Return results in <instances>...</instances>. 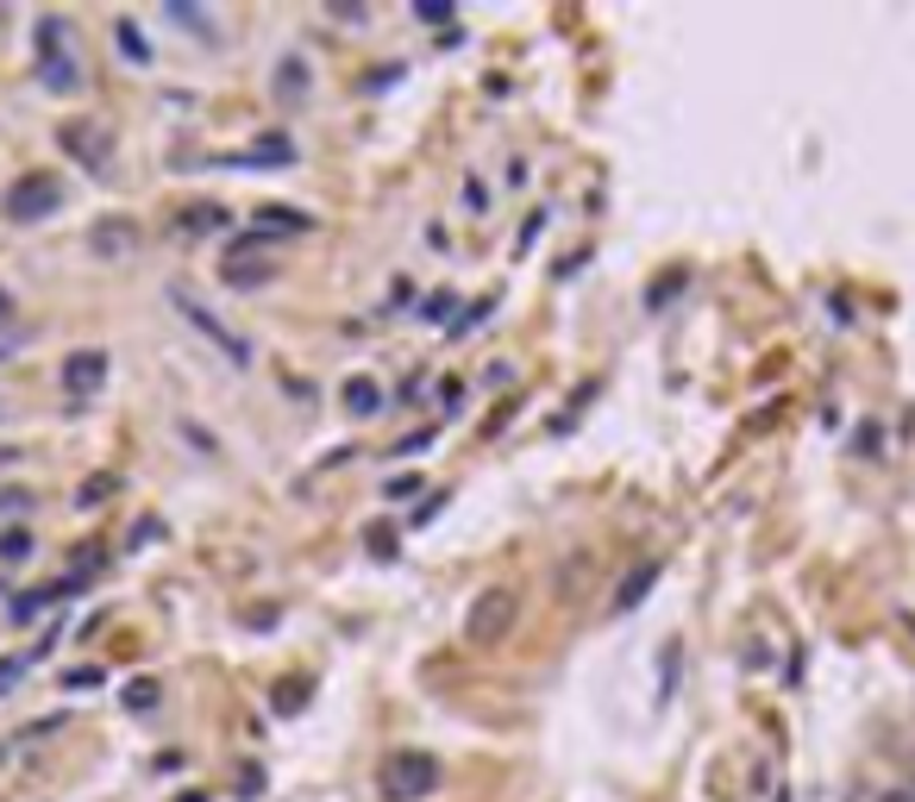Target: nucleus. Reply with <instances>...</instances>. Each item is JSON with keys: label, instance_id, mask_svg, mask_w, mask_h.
I'll return each instance as SVG.
<instances>
[{"label": "nucleus", "instance_id": "25", "mask_svg": "<svg viewBox=\"0 0 915 802\" xmlns=\"http://www.w3.org/2000/svg\"><path fill=\"white\" fill-rule=\"evenodd\" d=\"M63 683H70V690H88V683H107V671L101 665H82V671H70Z\"/></svg>", "mask_w": 915, "mask_h": 802}, {"label": "nucleus", "instance_id": "27", "mask_svg": "<svg viewBox=\"0 0 915 802\" xmlns=\"http://www.w3.org/2000/svg\"><path fill=\"white\" fill-rule=\"evenodd\" d=\"M382 496H389V501H407V496H420V476H395V483H389Z\"/></svg>", "mask_w": 915, "mask_h": 802}, {"label": "nucleus", "instance_id": "24", "mask_svg": "<svg viewBox=\"0 0 915 802\" xmlns=\"http://www.w3.org/2000/svg\"><path fill=\"white\" fill-rule=\"evenodd\" d=\"M182 439H188L195 451H207V458L220 451V446H213V433H207V426H195V421H182Z\"/></svg>", "mask_w": 915, "mask_h": 802}, {"label": "nucleus", "instance_id": "11", "mask_svg": "<svg viewBox=\"0 0 915 802\" xmlns=\"http://www.w3.org/2000/svg\"><path fill=\"white\" fill-rule=\"evenodd\" d=\"M307 88H314V70H307V57L289 50V57L277 63V100H282V107H302Z\"/></svg>", "mask_w": 915, "mask_h": 802}, {"label": "nucleus", "instance_id": "31", "mask_svg": "<svg viewBox=\"0 0 915 802\" xmlns=\"http://www.w3.org/2000/svg\"><path fill=\"white\" fill-rule=\"evenodd\" d=\"M420 20H427V25H452L457 7H420Z\"/></svg>", "mask_w": 915, "mask_h": 802}, {"label": "nucleus", "instance_id": "9", "mask_svg": "<svg viewBox=\"0 0 915 802\" xmlns=\"http://www.w3.org/2000/svg\"><path fill=\"white\" fill-rule=\"evenodd\" d=\"M252 232L270 245V239H302V232H314V220H307V214H295V207H257V214H252Z\"/></svg>", "mask_w": 915, "mask_h": 802}, {"label": "nucleus", "instance_id": "5", "mask_svg": "<svg viewBox=\"0 0 915 802\" xmlns=\"http://www.w3.org/2000/svg\"><path fill=\"white\" fill-rule=\"evenodd\" d=\"M63 207V182L57 175H20L13 189H7V220H20V226H32V220H45V214H57Z\"/></svg>", "mask_w": 915, "mask_h": 802}, {"label": "nucleus", "instance_id": "19", "mask_svg": "<svg viewBox=\"0 0 915 802\" xmlns=\"http://www.w3.org/2000/svg\"><path fill=\"white\" fill-rule=\"evenodd\" d=\"M220 226H227L220 207H188V214H182V232H220Z\"/></svg>", "mask_w": 915, "mask_h": 802}, {"label": "nucleus", "instance_id": "16", "mask_svg": "<svg viewBox=\"0 0 915 802\" xmlns=\"http://www.w3.org/2000/svg\"><path fill=\"white\" fill-rule=\"evenodd\" d=\"M45 652H51V640H45V646H32V652H13V658H0V696H7V690H13V683H20V677H26L32 665L45 658Z\"/></svg>", "mask_w": 915, "mask_h": 802}, {"label": "nucleus", "instance_id": "3", "mask_svg": "<svg viewBox=\"0 0 915 802\" xmlns=\"http://www.w3.org/2000/svg\"><path fill=\"white\" fill-rule=\"evenodd\" d=\"M432 790H439V758L432 752L407 746L382 765V802H427Z\"/></svg>", "mask_w": 915, "mask_h": 802}, {"label": "nucleus", "instance_id": "23", "mask_svg": "<svg viewBox=\"0 0 915 802\" xmlns=\"http://www.w3.org/2000/svg\"><path fill=\"white\" fill-rule=\"evenodd\" d=\"M107 489H113V476H88V483H82V508H95V501H107Z\"/></svg>", "mask_w": 915, "mask_h": 802}, {"label": "nucleus", "instance_id": "34", "mask_svg": "<svg viewBox=\"0 0 915 802\" xmlns=\"http://www.w3.org/2000/svg\"><path fill=\"white\" fill-rule=\"evenodd\" d=\"M878 802H915V790H884Z\"/></svg>", "mask_w": 915, "mask_h": 802}, {"label": "nucleus", "instance_id": "35", "mask_svg": "<svg viewBox=\"0 0 915 802\" xmlns=\"http://www.w3.org/2000/svg\"><path fill=\"white\" fill-rule=\"evenodd\" d=\"M0 314H7V295H0Z\"/></svg>", "mask_w": 915, "mask_h": 802}, {"label": "nucleus", "instance_id": "6", "mask_svg": "<svg viewBox=\"0 0 915 802\" xmlns=\"http://www.w3.org/2000/svg\"><path fill=\"white\" fill-rule=\"evenodd\" d=\"M63 150L76 157L82 170H95V175L113 170V145H107L101 125H88V120H70V125H63Z\"/></svg>", "mask_w": 915, "mask_h": 802}, {"label": "nucleus", "instance_id": "18", "mask_svg": "<svg viewBox=\"0 0 915 802\" xmlns=\"http://www.w3.org/2000/svg\"><path fill=\"white\" fill-rule=\"evenodd\" d=\"M32 546H38V539H32L26 526H7V533H0V564H26Z\"/></svg>", "mask_w": 915, "mask_h": 802}, {"label": "nucleus", "instance_id": "12", "mask_svg": "<svg viewBox=\"0 0 915 802\" xmlns=\"http://www.w3.org/2000/svg\"><path fill=\"white\" fill-rule=\"evenodd\" d=\"M239 170H289L295 163V145L282 138V132H270V138H257V150H245V157H232Z\"/></svg>", "mask_w": 915, "mask_h": 802}, {"label": "nucleus", "instance_id": "20", "mask_svg": "<svg viewBox=\"0 0 915 802\" xmlns=\"http://www.w3.org/2000/svg\"><path fill=\"white\" fill-rule=\"evenodd\" d=\"M678 658H684V652H678V640H671L664 658H659V702H671V690H678Z\"/></svg>", "mask_w": 915, "mask_h": 802}, {"label": "nucleus", "instance_id": "7", "mask_svg": "<svg viewBox=\"0 0 915 802\" xmlns=\"http://www.w3.org/2000/svg\"><path fill=\"white\" fill-rule=\"evenodd\" d=\"M101 382H107V351H70L63 357V396L70 401H88Z\"/></svg>", "mask_w": 915, "mask_h": 802}, {"label": "nucleus", "instance_id": "26", "mask_svg": "<svg viewBox=\"0 0 915 802\" xmlns=\"http://www.w3.org/2000/svg\"><path fill=\"white\" fill-rule=\"evenodd\" d=\"M427 446H432V426H420V433H407V439H402L395 451H402V458H420Z\"/></svg>", "mask_w": 915, "mask_h": 802}, {"label": "nucleus", "instance_id": "30", "mask_svg": "<svg viewBox=\"0 0 915 802\" xmlns=\"http://www.w3.org/2000/svg\"><path fill=\"white\" fill-rule=\"evenodd\" d=\"M126 708H157V690H151V683H132V690H126Z\"/></svg>", "mask_w": 915, "mask_h": 802}, {"label": "nucleus", "instance_id": "32", "mask_svg": "<svg viewBox=\"0 0 915 802\" xmlns=\"http://www.w3.org/2000/svg\"><path fill=\"white\" fill-rule=\"evenodd\" d=\"M539 226H546V214H527V226H521V245H514V251H527V245H534V239H539Z\"/></svg>", "mask_w": 915, "mask_h": 802}, {"label": "nucleus", "instance_id": "10", "mask_svg": "<svg viewBox=\"0 0 915 802\" xmlns=\"http://www.w3.org/2000/svg\"><path fill=\"white\" fill-rule=\"evenodd\" d=\"M132 239H138V226H132L126 214H107V220L88 226V245H95V257H126Z\"/></svg>", "mask_w": 915, "mask_h": 802}, {"label": "nucleus", "instance_id": "15", "mask_svg": "<svg viewBox=\"0 0 915 802\" xmlns=\"http://www.w3.org/2000/svg\"><path fill=\"white\" fill-rule=\"evenodd\" d=\"M113 38H120V57H126V63H151V45H145V32H138V20H132V13H120V20H113Z\"/></svg>", "mask_w": 915, "mask_h": 802}, {"label": "nucleus", "instance_id": "13", "mask_svg": "<svg viewBox=\"0 0 915 802\" xmlns=\"http://www.w3.org/2000/svg\"><path fill=\"white\" fill-rule=\"evenodd\" d=\"M220 276H227V289H264V282H277V264L270 257H227Z\"/></svg>", "mask_w": 915, "mask_h": 802}, {"label": "nucleus", "instance_id": "1", "mask_svg": "<svg viewBox=\"0 0 915 802\" xmlns=\"http://www.w3.org/2000/svg\"><path fill=\"white\" fill-rule=\"evenodd\" d=\"M32 45H38V82L45 95H82V57H76V32L63 13H45L32 25Z\"/></svg>", "mask_w": 915, "mask_h": 802}, {"label": "nucleus", "instance_id": "14", "mask_svg": "<svg viewBox=\"0 0 915 802\" xmlns=\"http://www.w3.org/2000/svg\"><path fill=\"white\" fill-rule=\"evenodd\" d=\"M377 408H382V389L370 376H352V382H345V414H352V421H370Z\"/></svg>", "mask_w": 915, "mask_h": 802}, {"label": "nucleus", "instance_id": "28", "mask_svg": "<svg viewBox=\"0 0 915 802\" xmlns=\"http://www.w3.org/2000/svg\"><path fill=\"white\" fill-rule=\"evenodd\" d=\"M26 508H32L26 489H0V514H26Z\"/></svg>", "mask_w": 915, "mask_h": 802}, {"label": "nucleus", "instance_id": "22", "mask_svg": "<svg viewBox=\"0 0 915 802\" xmlns=\"http://www.w3.org/2000/svg\"><path fill=\"white\" fill-rule=\"evenodd\" d=\"M432 396H439V408H446V414H457V408H464V382H457V376H446Z\"/></svg>", "mask_w": 915, "mask_h": 802}, {"label": "nucleus", "instance_id": "17", "mask_svg": "<svg viewBox=\"0 0 915 802\" xmlns=\"http://www.w3.org/2000/svg\"><path fill=\"white\" fill-rule=\"evenodd\" d=\"M163 20H170V25H188V32H202V38H220L207 7H163Z\"/></svg>", "mask_w": 915, "mask_h": 802}, {"label": "nucleus", "instance_id": "8", "mask_svg": "<svg viewBox=\"0 0 915 802\" xmlns=\"http://www.w3.org/2000/svg\"><path fill=\"white\" fill-rule=\"evenodd\" d=\"M659 571H664V558H646V564H634V571L621 576V590H614L609 615H634L639 602L652 596V583H659Z\"/></svg>", "mask_w": 915, "mask_h": 802}, {"label": "nucleus", "instance_id": "2", "mask_svg": "<svg viewBox=\"0 0 915 802\" xmlns=\"http://www.w3.org/2000/svg\"><path fill=\"white\" fill-rule=\"evenodd\" d=\"M170 301H176V314H182L188 326H195V332H202L207 345H213L220 357H227V364L252 370V357H257V351H252V339H245V332H232V326L220 320V314H213L207 301H195V295H188V289H170Z\"/></svg>", "mask_w": 915, "mask_h": 802}, {"label": "nucleus", "instance_id": "33", "mask_svg": "<svg viewBox=\"0 0 915 802\" xmlns=\"http://www.w3.org/2000/svg\"><path fill=\"white\" fill-rule=\"evenodd\" d=\"M257 790H264V771H245V777H239V797H245V802H252Z\"/></svg>", "mask_w": 915, "mask_h": 802}, {"label": "nucleus", "instance_id": "4", "mask_svg": "<svg viewBox=\"0 0 915 802\" xmlns=\"http://www.w3.org/2000/svg\"><path fill=\"white\" fill-rule=\"evenodd\" d=\"M521 621V596L514 590H484V596L471 602V615H464V640L471 646H502Z\"/></svg>", "mask_w": 915, "mask_h": 802}, {"label": "nucleus", "instance_id": "21", "mask_svg": "<svg viewBox=\"0 0 915 802\" xmlns=\"http://www.w3.org/2000/svg\"><path fill=\"white\" fill-rule=\"evenodd\" d=\"M464 207H471V214H489V182L484 175H464Z\"/></svg>", "mask_w": 915, "mask_h": 802}, {"label": "nucleus", "instance_id": "29", "mask_svg": "<svg viewBox=\"0 0 915 802\" xmlns=\"http://www.w3.org/2000/svg\"><path fill=\"white\" fill-rule=\"evenodd\" d=\"M302 690H295V683H282V690H277V715H295V708H302Z\"/></svg>", "mask_w": 915, "mask_h": 802}]
</instances>
